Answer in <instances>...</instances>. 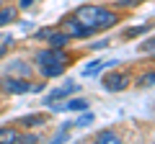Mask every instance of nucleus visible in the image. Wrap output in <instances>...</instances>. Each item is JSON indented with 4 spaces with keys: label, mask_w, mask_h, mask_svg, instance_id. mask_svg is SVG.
<instances>
[{
    "label": "nucleus",
    "mask_w": 155,
    "mask_h": 144,
    "mask_svg": "<svg viewBox=\"0 0 155 144\" xmlns=\"http://www.w3.org/2000/svg\"><path fill=\"white\" fill-rule=\"evenodd\" d=\"M75 18L83 23L85 28H91V31L111 28L119 21V16H116L114 11H109V8H104V5H80L75 11Z\"/></svg>",
    "instance_id": "nucleus-1"
},
{
    "label": "nucleus",
    "mask_w": 155,
    "mask_h": 144,
    "mask_svg": "<svg viewBox=\"0 0 155 144\" xmlns=\"http://www.w3.org/2000/svg\"><path fill=\"white\" fill-rule=\"evenodd\" d=\"M104 88L109 93H122V90L129 88V75H124V72H111V75L104 77Z\"/></svg>",
    "instance_id": "nucleus-2"
},
{
    "label": "nucleus",
    "mask_w": 155,
    "mask_h": 144,
    "mask_svg": "<svg viewBox=\"0 0 155 144\" xmlns=\"http://www.w3.org/2000/svg\"><path fill=\"white\" fill-rule=\"evenodd\" d=\"M3 90L5 93H13V95H21V93H31V90H39V85H31L21 77H5L3 80Z\"/></svg>",
    "instance_id": "nucleus-3"
},
{
    "label": "nucleus",
    "mask_w": 155,
    "mask_h": 144,
    "mask_svg": "<svg viewBox=\"0 0 155 144\" xmlns=\"http://www.w3.org/2000/svg\"><path fill=\"white\" fill-rule=\"evenodd\" d=\"M65 33H70V39H72V36H75V39H83V36L91 33V28H85L75 16H67L65 18Z\"/></svg>",
    "instance_id": "nucleus-4"
},
{
    "label": "nucleus",
    "mask_w": 155,
    "mask_h": 144,
    "mask_svg": "<svg viewBox=\"0 0 155 144\" xmlns=\"http://www.w3.org/2000/svg\"><path fill=\"white\" fill-rule=\"evenodd\" d=\"M72 93H78V85H75V83H65L62 88L52 90V93L47 95V105H49V103H54V100H62V98H67V95H72Z\"/></svg>",
    "instance_id": "nucleus-5"
},
{
    "label": "nucleus",
    "mask_w": 155,
    "mask_h": 144,
    "mask_svg": "<svg viewBox=\"0 0 155 144\" xmlns=\"http://www.w3.org/2000/svg\"><path fill=\"white\" fill-rule=\"evenodd\" d=\"M39 67H41V75H44L47 80L60 77L62 72H65V62H44V64H39Z\"/></svg>",
    "instance_id": "nucleus-6"
},
{
    "label": "nucleus",
    "mask_w": 155,
    "mask_h": 144,
    "mask_svg": "<svg viewBox=\"0 0 155 144\" xmlns=\"http://www.w3.org/2000/svg\"><path fill=\"white\" fill-rule=\"evenodd\" d=\"M47 41H49L52 49H62V46H67V41H70V33H65V31H52Z\"/></svg>",
    "instance_id": "nucleus-7"
},
{
    "label": "nucleus",
    "mask_w": 155,
    "mask_h": 144,
    "mask_svg": "<svg viewBox=\"0 0 155 144\" xmlns=\"http://www.w3.org/2000/svg\"><path fill=\"white\" fill-rule=\"evenodd\" d=\"M96 142L98 144H119L122 139H119V134H116L114 129H104V131L96 134Z\"/></svg>",
    "instance_id": "nucleus-8"
},
{
    "label": "nucleus",
    "mask_w": 155,
    "mask_h": 144,
    "mask_svg": "<svg viewBox=\"0 0 155 144\" xmlns=\"http://www.w3.org/2000/svg\"><path fill=\"white\" fill-rule=\"evenodd\" d=\"M18 18V8H3L0 5V26H8Z\"/></svg>",
    "instance_id": "nucleus-9"
},
{
    "label": "nucleus",
    "mask_w": 155,
    "mask_h": 144,
    "mask_svg": "<svg viewBox=\"0 0 155 144\" xmlns=\"http://www.w3.org/2000/svg\"><path fill=\"white\" fill-rule=\"evenodd\" d=\"M18 136H21V134H18L16 129H11V126L0 129V144H13V142H18Z\"/></svg>",
    "instance_id": "nucleus-10"
},
{
    "label": "nucleus",
    "mask_w": 155,
    "mask_h": 144,
    "mask_svg": "<svg viewBox=\"0 0 155 144\" xmlns=\"http://www.w3.org/2000/svg\"><path fill=\"white\" fill-rule=\"evenodd\" d=\"M65 108L67 111H88V100L75 98V100H70V103H65Z\"/></svg>",
    "instance_id": "nucleus-11"
},
{
    "label": "nucleus",
    "mask_w": 155,
    "mask_h": 144,
    "mask_svg": "<svg viewBox=\"0 0 155 144\" xmlns=\"http://www.w3.org/2000/svg\"><path fill=\"white\" fill-rule=\"evenodd\" d=\"M101 70H104V64H101L98 59H93L91 64H85V67H83V75L88 77V75H96V72H101Z\"/></svg>",
    "instance_id": "nucleus-12"
},
{
    "label": "nucleus",
    "mask_w": 155,
    "mask_h": 144,
    "mask_svg": "<svg viewBox=\"0 0 155 144\" xmlns=\"http://www.w3.org/2000/svg\"><path fill=\"white\" fill-rule=\"evenodd\" d=\"M39 124H44V121H41V116H39V113H34V116H23L21 118V126H39Z\"/></svg>",
    "instance_id": "nucleus-13"
},
{
    "label": "nucleus",
    "mask_w": 155,
    "mask_h": 144,
    "mask_svg": "<svg viewBox=\"0 0 155 144\" xmlns=\"http://www.w3.org/2000/svg\"><path fill=\"white\" fill-rule=\"evenodd\" d=\"M93 121H96V116H93V113H83V116H80V118L75 121V126H80V129H83V126H91Z\"/></svg>",
    "instance_id": "nucleus-14"
},
{
    "label": "nucleus",
    "mask_w": 155,
    "mask_h": 144,
    "mask_svg": "<svg viewBox=\"0 0 155 144\" xmlns=\"http://www.w3.org/2000/svg\"><path fill=\"white\" fill-rule=\"evenodd\" d=\"M147 31V26H134V28H127L124 31V39H132V36H140V33Z\"/></svg>",
    "instance_id": "nucleus-15"
},
{
    "label": "nucleus",
    "mask_w": 155,
    "mask_h": 144,
    "mask_svg": "<svg viewBox=\"0 0 155 144\" xmlns=\"http://www.w3.org/2000/svg\"><path fill=\"white\" fill-rule=\"evenodd\" d=\"M140 85H155V72H147V75H142Z\"/></svg>",
    "instance_id": "nucleus-16"
},
{
    "label": "nucleus",
    "mask_w": 155,
    "mask_h": 144,
    "mask_svg": "<svg viewBox=\"0 0 155 144\" xmlns=\"http://www.w3.org/2000/svg\"><path fill=\"white\" fill-rule=\"evenodd\" d=\"M153 49H155V39H147L140 44V52H153Z\"/></svg>",
    "instance_id": "nucleus-17"
},
{
    "label": "nucleus",
    "mask_w": 155,
    "mask_h": 144,
    "mask_svg": "<svg viewBox=\"0 0 155 144\" xmlns=\"http://www.w3.org/2000/svg\"><path fill=\"white\" fill-rule=\"evenodd\" d=\"M49 33H52V28H41V31H36V39L47 41V39H49Z\"/></svg>",
    "instance_id": "nucleus-18"
},
{
    "label": "nucleus",
    "mask_w": 155,
    "mask_h": 144,
    "mask_svg": "<svg viewBox=\"0 0 155 144\" xmlns=\"http://www.w3.org/2000/svg\"><path fill=\"white\" fill-rule=\"evenodd\" d=\"M140 0H119V3H116V5L119 8H132V5H137Z\"/></svg>",
    "instance_id": "nucleus-19"
},
{
    "label": "nucleus",
    "mask_w": 155,
    "mask_h": 144,
    "mask_svg": "<svg viewBox=\"0 0 155 144\" xmlns=\"http://www.w3.org/2000/svg\"><path fill=\"white\" fill-rule=\"evenodd\" d=\"M34 3H36V0H21V3H18V8H31Z\"/></svg>",
    "instance_id": "nucleus-20"
},
{
    "label": "nucleus",
    "mask_w": 155,
    "mask_h": 144,
    "mask_svg": "<svg viewBox=\"0 0 155 144\" xmlns=\"http://www.w3.org/2000/svg\"><path fill=\"white\" fill-rule=\"evenodd\" d=\"M5 49H8V46H3V44H0V57H3V54H5Z\"/></svg>",
    "instance_id": "nucleus-21"
}]
</instances>
